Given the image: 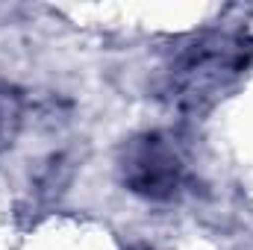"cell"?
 <instances>
[{
    "label": "cell",
    "mask_w": 253,
    "mask_h": 250,
    "mask_svg": "<svg viewBox=\"0 0 253 250\" xmlns=\"http://www.w3.org/2000/svg\"><path fill=\"white\" fill-rule=\"evenodd\" d=\"M253 42L245 36H203L183 47L165 71V97L177 109L200 112L212 106L224 91L248 71Z\"/></svg>",
    "instance_id": "1"
},
{
    "label": "cell",
    "mask_w": 253,
    "mask_h": 250,
    "mask_svg": "<svg viewBox=\"0 0 253 250\" xmlns=\"http://www.w3.org/2000/svg\"><path fill=\"white\" fill-rule=\"evenodd\" d=\"M118 174L132 194L153 203L177 200L189 183L186 153L180 141L162 129H150L126 141L121 147Z\"/></svg>",
    "instance_id": "2"
},
{
    "label": "cell",
    "mask_w": 253,
    "mask_h": 250,
    "mask_svg": "<svg viewBox=\"0 0 253 250\" xmlns=\"http://www.w3.org/2000/svg\"><path fill=\"white\" fill-rule=\"evenodd\" d=\"M24 124V97L12 85H0V153L9 150Z\"/></svg>",
    "instance_id": "3"
}]
</instances>
